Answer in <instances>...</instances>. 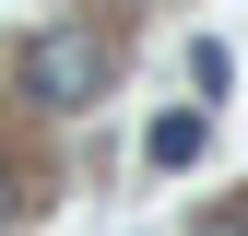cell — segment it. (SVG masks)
Returning <instances> with one entry per match:
<instances>
[{"mask_svg": "<svg viewBox=\"0 0 248 236\" xmlns=\"http://www.w3.org/2000/svg\"><path fill=\"white\" fill-rule=\"evenodd\" d=\"M24 95H36V106H59V118H83V106L107 95V47L83 36V24H47V36L24 47Z\"/></svg>", "mask_w": 248, "mask_h": 236, "instance_id": "cell-1", "label": "cell"}, {"mask_svg": "<svg viewBox=\"0 0 248 236\" xmlns=\"http://www.w3.org/2000/svg\"><path fill=\"white\" fill-rule=\"evenodd\" d=\"M142 154H154V165H189V154H201V106H177V118H154V142H142Z\"/></svg>", "mask_w": 248, "mask_h": 236, "instance_id": "cell-2", "label": "cell"}, {"mask_svg": "<svg viewBox=\"0 0 248 236\" xmlns=\"http://www.w3.org/2000/svg\"><path fill=\"white\" fill-rule=\"evenodd\" d=\"M225 83H236V59H225V47H213V36H189V95L213 106V95H225Z\"/></svg>", "mask_w": 248, "mask_h": 236, "instance_id": "cell-3", "label": "cell"}, {"mask_svg": "<svg viewBox=\"0 0 248 236\" xmlns=\"http://www.w3.org/2000/svg\"><path fill=\"white\" fill-rule=\"evenodd\" d=\"M189 236H248V213H201V224H189Z\"/></svg>", "mask_w": 248, "mask_h": 236, "instance_id": "cell-4", "label": "cell"}, {"mask_svg": "<svg viewBox=\"0 0 248 236\" xmlns=\"http://www.w3.org/2000/svg\"><path fill=\"white\" fill-rule=\"evenodd\" d=\"M12 213H24V189H12V165H0V224H12Z\"/></svg>", "mask_w": 248, "mask_h": 236, "instance_id": "cell-5", "label": "cell"}]
</instances>
